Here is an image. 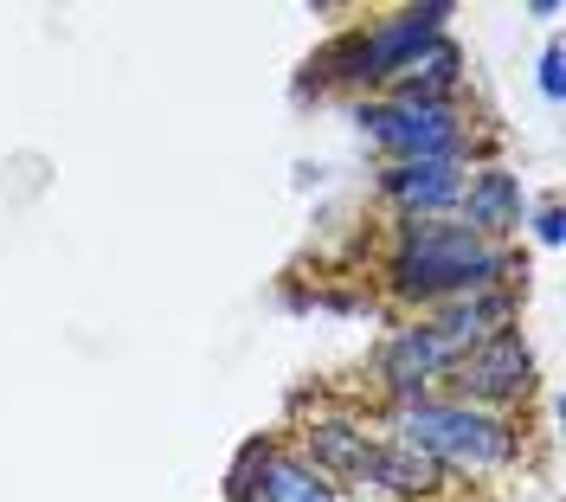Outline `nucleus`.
Here are the masks:
<instances>
[{
	"label": "nucleus",
	"mask_w": 566,
	"mask_h": 502,
	"mask_svg": "<svg viewBox=\"0 0 566 502\" xmlns=\"http://www.w3.org/2000/svg\"><path fill=\"white\" fill-rule=\"evenodd\" d=\"M515 278H522V251L490 245L458 219H392L387 258H380V290L392 303H406L412 316L451 303V296L502 290Z\"/></svg>",
	"instance_id": "obj_1"
},
{
	"label": "nucleus",
	"mask_w": 566,
	"mask_h": 502,
	"mask_svg": "<svg viewBox=\"0 0 566 502\" xmlns=\"http://www.w3.org/2000/svg\"><path fill=\"white\" fill-rule=\"evenodd\" d=\"M380 431L424 451L438 470L451 477H490V470H509L522 458V426L502 419V412H476L463 399L424 394V399H399L380 412Z\"/></svg>",
	"instance_id": "obj_2"
},
{
	"label": "nucleus",
	"mask_w": 566,
	"mask_h": 502,
	"mask_svg": "<svg viewBox=\"0 0 566 502\" xmlns=\"http://www.w3.org/2000/svg\"><path fill=\"white\" fill-rule=\"evenodd\" d=\"M451 219L470 226L476 239H490V245H509L522 232V219H528V187H522L515 168H502V161H470Z\"/></svg>",
	"instance_id": "obj_9"
},
{
	"label": "nucleus",
	"mask_w": 566,
	"mask_h": 502,
	"mask_svg": "<svg viewBox=\"0 0 566 502\" xmlns=\"http://www.w3.org/2000/svg\"><path fill=\"white\" fill-rule=\"evenodd\" d=\"M463 72H470V59H463L458 39L444 33L431 39L412 65H399L380 97H399V104H463Z\"/></svg>",
	"instance_id": "obj_11"
},
{
	"label": "nucleus",
	"mask_w": 566,
	"mask_h": 502,
	"mask_svg": "<svg viewBox=\"0 0 566 502\" xmlns=\"http://www.w3.org/2000/svg\"><path fill=\"white\" fill-rule=\"evenodd\" d=\"M451 13H458L451 0H424V7H399L387 20H367V27H354V33L328 39L322 59H310V77H316V84H342V91H374V97H380L399 65H412L431 39H444Z\"/></svg>",
	"instance_id": "obj_3"
},
{
	"label": "nucleus",
	"mask_w": 566,
	"mask_h": 502,
	"mask_svg": "<svg viewBox=\"0 0 566 502\" xmlns=\"http://www.w3.org/2000/svg\"><path fill=\"white\" fill-rule=\"evenodd\" d=\"M424 316L444 328L458 348H476V342L495 335V328H515V316H522V290L502 284V290H476V296H451V303H438V310H424Z\"/></svg>",
	"instance_id": "obj_12"
},
{
	"label": "nucleus",
	"mask_w": 566,
	"mask_h": 502,
	"mask_svg": "<svg viewBox=\"0 0 566 502\" xmlns=\"http://www.w3.org/2000/svg\"><path fill=\"white\" fill-rule=\"evenodd\" d=\"M522 232H528L534 245H560L566 239V213H560V200H541V207H528V219H522Z\"/></svg>",
	"instance_id": "obj_14"
},
{
	"label": "nucleus",
	"mask_w": 566,
	"mask_h": 502,
	"mask_svg": "<svg viewBox=\"0 0 566 502\" xmlns=\"http://www.w3.org/2000/svg\"><path fill=\"white\" fill-rule=\"evenodd\" d=\"M290 451L310 470H322L335 490H360V496H367L374 451H380V426H367L354 406H316V412L303 419V431H296Z\"/></svg>",
	"instance_id": "obj_7"
},
{
	"label": "nucleus",
	"mask_w": 566,
	"mask_h": 502,
	"mask_svg": "<svg viewBox=\"0 0 566 502\" xmlns=\"http://www.w3.org/2000/svg\"><path fill=\"white\" fill-rule=\"evenodd\" d=\"M458 355L463 348L431 323V316H406V323L374 348V380H380L387 406H399V399H424V394L444 387V374L458 367Z\"/></svg>",
	"instance_id": "obj_6"
},
{
	"label": "nucleus",
	"mask_w": 566,
	"mask_h": 502,
	"mask_svg": "<svg viewBox=\"0 0 566 502\" xmlns=\"http://www.w3.org/2000/svg\"><path fill=\"white\" fill-rule=\"evenodd\" d=\"M444 483H451V470H438L424 451L412 445H399L380 431V451H374V477H367V496H406V502H431L444 496Z\"/></svg>",
	"instance_id": "obj_13"
},
{
	"label": "nucleus",
	"mask_w": 566,
	"mask_h": 502,
	"mask_svg": "<svg viewBox=\"0 0 566 502\" xmlns=\"http://www.w3.org/2000/svg\"><path fill=\"white\" fill-rule=\"evenodd\" d=\"M541 97H547V104H560L566 97V77H560V45H554V39H547V45H541Z\"/></svg>",
	"instance_id": "obj_15"
},
{
	"label": "nucleus",
	"mask_w": 566,
	"mask_h": 502,
	"mask_svg": "<svg viewBox=\"0 0 566 502\" xmlns=\"http://www.w3.org/2000/svg\"><path fill=\"white\" fill-rule=\"evenodd\" d=\"M534 394V348L522 328H495L483 335L476 348H463L458 367L444 374V399H463V406H476V412H502L509 419V406H522Z\"/></svg>",
	"instance_id": "obj_5"
},
{
	"label": "nucleus",
	"mask_w": 566,
	"mask_h": 502,
	"mask_svg": "<svg viewBox=\"0 0 566 502\" xmlns=\"http://www.w3.org/2000/svg\"><path fill=\"white\" fill-rule=\"evenodd\" d=\"M354 129L387 161H470L476 129L463 104H399V97H360Z\"/></svg>",
	"instance_id": "obj_4"
},
{
	"label": "nucleus",
	"mask_w": 566,
	"mask_h": 502,
	"mask_svg": "<svg viewBox=\"0 0 566 502\" xmlns=\"http://www.w3.org/2000/svg\"><path fill=\"white\" fill-rule=\"evenodd\" d=\"M470 161H387L380 168V200L392 219H451Z\"/></svg>",
	"instance_id": "obj_10"
},
{
	"label": "nucleus",
	"mask_w": 566,
	"mask_h": 502,
	"mask_svg": "<svg viewBox=\"0 0 566 502\" xmlns=\"http://www.w3.org/2000/svg\"><path fill=\"white\" fill-rule=\"evenodd\" d=\"M226 502H348L322 470H310L290 445L251 438L226 470Z\"/></svg>",
	"instance_id": "obj_8"
}]
</instances>
